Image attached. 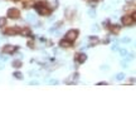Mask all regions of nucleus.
<instances>
[{"label": "nucleus", "instance_id": "1", "mask_svg": "<svg viewBox=\"0 0 136 113\" xmlns=\"http://www.w3.org/2000/svg\"><path fill=\"white\" fill-rule=\"evenodd\" d=\"M34 7H36L37 11H38V14L39 15H44V16H45V15H49L50 11H52L49 8H47L45 5H44L43 3H38V4L34 5Z\"/></svg>", "mask_w": 136, "mask_h": 113}, {"label": "nucleus", "instance_id": "2", "mask_svg": "<svg viewBox=\"0 0 136 113\" xmlns=\"http://www.w3.org/2000/svg\"><path fill=\"white\" fill-rule=\"evenodd\" d=\"M77 38H78V30H77V29L69 30V32L66 34V39H68V40H71V42H74Z\"/></svg>", "mask_w": 136, "mask_h": 113}, {"label": "nucleus", "instance_id": "3", "mask_svg": "<svg viewBox=\"0 0 136 113\" xmlns=\"http://www.w3.org/2000/svg\"><path fill=\"white\" fill-rule=\"evenodd\" d=\"M20 16V11L18 10V9H9L8 10V18H10V19H18Z\"/></svg>", "mask_w": 136, "mask_h": 113}, {"label": "nucleus", "instance_id": "4", "mask_svg": "<svg viewBox=\"0 0 136 113\" xmlns=\"http://www.w3.org/2000/svg\"><path fill=\"white\" fill-rule=\"evenodd\" d=\"M18 49L16 47H14V45H5V47H3V52L4 53H8V54H13V53H15V50Z\"/></svg>", "mask_w": 136, "mask_h": 113}, {"label": "nucleus", "instance_id": "5", "mask_svg": "<svg viewBox=\"0 0 136 113\" xmlns=\"http://www.w3.org/2000/svg\"><path fill=\"white\" fill-rule=\"evenodd\" d=\"M122 24L123 25H126V27H129V25H131L132 24V21H134V19H132V16H123L121 19Z\"/></svg>", "mask_w": 136, "mask_h": 113}, {"label": "nucleus", "instance_id": "6", "mask_svg": "<svg viewBox=\"0 0 136 113\" xmlns=\"http://www.w3.org/2000/svg\"><path fill=\"white\" fill-rule=\"evenodd\" d=\"M59 45H61L62 48H69L72 45V43H71V40L66 39V40H61V42H59Z\"/></svg>", "mask_w": 136, "mask_h": 113}, {"label": "nucleus", "instance_id": "7", "mask_svg": "<svg viewBox=\"0 0 136 113\" xmlns=\"http://www.w3.org/2000/svg\"><path fill=\"white\" fill-rule=\"evenodd\" d=\"M86 59H87V55H86V54H83V53H81V54L76 58V60H77L78 63H81V64L85 63V62H86Z\"/></svg>", "mask_w": 136, "mask_h": 113}, {"label": "nucleus", "instance_id": "8", "mask_svg": "<svg viewBox=\"0 0 136 113\" xmlns=\"http://www.w3.org/2000/svg\"><path fill=\"white\" fill-rule=\"evenodd\" d=\"M4 34H7V35H15V34H16V29L9 28V29H7V30L4 32Z\"/></svg>", "mask_w": 136, "mask_h": 113}, {"label": "nucleus", "instance_id": "9", "mask_svg": "<svg viewBox=\"0 0 136 113\" xmlns=\"http://www.w3.org/2000/svg\"><path fill=\"white\" fill-rule=\"evenodd\" d=\"M120 30H121V27H120V25H112V27H111V32L115 33V34L120 33Z\"/></svg>", "mask_w": 136, "mask_h": 113}, {"label": "nucleus", "instance_id": "10", "mask_svg": "<svg viewBox=\"0 0 136 113\" xmlns=\"http://www.w3.org/2000/svg\"><path fill=\"white\" fill-rule=\"evenodd\" d=\"M22 35H24V36H29V35H32V33H30V29H28V28H25V29H22Z\"/></svg>", "mask_w": 136, "mask_h": 113}, {"label": "nucleus", "instance_id": "11", "mask_svg": "<svg viewBox=\"0 0 136 113\" xmlns=\"http://www.w3.org/2000/svg\"><path fill=\"white\" fill-rule=\"evenodd\" d=\"M90 40H91V43H90L91 47H92V45H96V44H98V38H96V36H92Z\"/></svg>", "mask_w": 136, "mask_h": 113}, {"label": "nucleus", "instance_id": "12", "mask_svg": "<svg viewBox=\"0 0 136 113\" xmlns=\"http://www.w3.org/2000/svg\"><path fill=\"white\" fill-rule=\"evenodd\" d=\"M22 65H23V63L20 60H14V62H13V67H14V68H20Z\"/></svg>", "mask_w": 136, "mask_h": 113}, {"label": "nucleus", "instance_id": "13", "mask_svg": "<svg viewBox=\"0 0 136 113\" xmlns=\"http://www.w3.org/2000/svg\"><path fill=\"white\" fill-rule=\"evenodd\" d=\"M5 23H7V19H5V18H0V28H1V27H4V25H5Z\"/></svg>", "mask_w": 136, "mask_h": 113}, {"label": "nucleus", "instance_id": "14", "mask_svg": "<svg viewBox=\"0 0 136 113\" xmlns=\"http://www.w3.org/2000/svg\"><path fill=\"white\" fill-rule=\"evenodd\" d=\"M14 77H15V78H18V79H22L23 76L20 74V73H19V72H15V73H14Z\"/></svg>", "mask_w": 136, "mask_h": 113}, {"label": "nucleus", "instance_id": "15", "mask_svg": "<svg viewBox=\"0 0 136 113\" xmlns=\"http://www.w3.org/2000/svg\"><path fill=\"white\" fill-rule=\"evenodd\" d=\"M117 79H119V80H121V79H123V73H120V74H117Z\"/></svg>", "mask_w": 136, "mask_h": 113}, {"label": "nucleus", "instance_id": "16", "mask_svg": "<svg viewBox=\"0 0 136 113\" xmlns=\"http://www.w3.org/2000/svg\"><path fill=\"white\" fill-rule=\"evenodd\" d=\"M132 16V19H134V21H136V11H134V14L131 15Z\"/></svg>", "mask_w": 136, "mask_h": 113}, {"label": "nucleus", "instance_id": "17", "mask_svg": "<svg viewBox=\"0 0 136 113\" xmlns=\"http://www.w3.org/2000/svg\"><path fill=\"white\" fill-rule=\"evenodd\" d=\"M33 45H34V44H33V42H29L28 43V47H29V48H33Z\"/></svg>", "mask_w": 136, "mask_h": 113}, {"label": "nucleus", "instance_id": "18", "mask_svg": "<svg viewBox=\"0 0 136 113\" xmlns=\"http://www.w3.org/2000/svg\"><path fill=\"white\" fill-rule=\"evenodd\" d=\"M122 42H125V43H129V42H130V39H129V38H125V39H122Z\"/></svg>", "mask_w": 136, "mask_h": 113}, {"label": "nucleus", "instance_id": "19", "mask_svg": "<svg viewBox=\"0 0 136 113\" xmlns=\"http://www.w3.org/2000/svg\"><path fill=\"white\" fill-rule=\"evenodd\" d=\"M28 19H29V20H34V16H32V15H28Z\"/></svg>", "mask_w": 136, "mask_h": 113}, {"label": "nucleus", "instance_id": "20", "mask_svg": "<svg viewBox=\"0 0 136 113\" xmlns=\"http://www.w3.org/2000/svg\"><path fill=\"white\" fill-rule=\"evenodd\" d=\"M87 1H102V0H87Z\"/></svg>", "mask_w": 136, "mask_h": 113}]
</instances>
